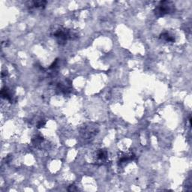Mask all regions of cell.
<instances>
[{
    "instance_id": "obj_4",
    "label": "cell",
    "mask_w": 192,
    "mask_h": 192,
    "mask_svg": "<svg viewBox=\"0 0 192 192\" xmlns=\"http://www.w3.org/2000/svg\"><path fill=\"white\" fill-rule=\"evenodd\" d=\"M135 159V155L131 152H122L120 153V159H119V164H126L129 161H133Z\"/></svg>"
},
{
    "instance_id": "obj_10",
    "label": "cell",
    "mask_w": 192,
    "mask_h": 192,
    "mask_svg": "<svg viewBox=\"0 0 192 192\" xmlns=\"http://www.w3.org/2000/svg\"><path fill=\"white\" fill-rule=\"evenodd\" d=\"M45 125H46V121L44 120H39L38 123H37L36 127L38 128V129H41V128H43Z\"/></svg>"
},
{
    "instance_id": "obj_11",
    "label": "cell",
    "mask_w": 192,
    "mask_h": 192,
    "mask_svg": "<svg viewBox=\"0 0 192 192\" xmlns=\"http://www.w3.org/2000/svg\"><path fill=\"white\" fill-rule=\"evenodd\" d=\"M77 190L78 189L77 187H76L74 185H69L68 188V191H77Z\"/></svg>"
},
{
    "instance_id": "obj_5",
    "label": "cell",
    "mask_w": 192,
    "mask_h": 192,
    "mask_svg": "<svg viewBox=\"0 0 192 192\" xmlns=\"http://www.w3.org/2000/svg\"><path fill=\"white\" fill-rule=\"evenodd\" d=\"M160 40L166 42V43H174L175 42V38L173 35H171L168 32H163L159 35Z\"/></svg>"
},
{
    "instance_id": "obj_3",
    "label": "cell",
    "mask_w": 192,
    "mask_h": 192,
    "mask_svg": "<svg viewBox=\"0 0 192 192\" xmlns=\"http://www.w3.org/2000/svg\"><path fill=\"white\" fill-rule=\"evenodd\" d=\"M97 157H96V161H95V164L96 165H102L104 164H105L107 161L108 159V154L107 151L105 150L104 149H99L97 152Z\"/></svg>"
},
{
    "instance_id": "obj_8",
    "label": "cell",
    "mask_w": 192,
    "mask_h": 192,
    "mask_svg": "<svg viewBox=\"0 0 192 192\" xmlns=\"http://www.w3.org/2000/svg\"><path fill=\"white\" fill-rule=\"evenodd\" d=\"M57 89L64 94H68L72 91V87H71L70 85H66L65 83H59L57 85Z\"/></svg>"
},
{
    "instance_id": "obj_9",
    "label": "cell",
    "mask_w": 192,
    "mask_h": 192,
    "mask_svg": "<svg viewBox=\"0 0 192 192\" xmlns=\"http://www.w3.org/2000/svg\"><path fill=\"white\" fill-rule=\"evenodd\" d=\"M44 140V137L41 135H35V137H33V139H32V143L35 146H38L41 144H42V142Z\"/></svg>"
},
{
    "instance_id": "obj_2",
    "label": "cell",
    "mask_w": 192,
    "mask_h": 192,
    "mask_svg": "<svg viewBox=\"0 0 192 192\" xmlns=\"http://www.w3.org/2000/svg\"><path fill=\"white\" fill-rule=\"evenodd\" d=\"M173 2L170 1H161L159 5L155 8L154 14L156 17H161L173 13L175 10Z\"/></svg>"
},
{
    "instance_id": "obj_1",
    "label": "cell",
    "mask_w": 192,
    "mask_h": 192,
    "mask_svg": "<svg viewBox=\"0 0 192 192\" xmlns=\"http://www.w3.org/2000/svg\"><path fill=\"white\" fill-rule=\"evenodd\" d=\"M52 35L56 38V41L60 45H64L69 40H75L78 38V34L72 29L60 27L56 29L52 33Z\"/></svg>"
},
{
    "instance_id": "obj_6",
    "label": "cell",
    "mask_w": 192,
    "mask_h": 192,
    "mask_svg": "<svg viewBox=\"0 0 192 192\" xmlns=\"http://www.w3.org/2000/svg\"><path fill=\"white\" fill-rule=\"evenodd\" d=\"M1 95H2V97L3 98L6 99V100L10 101L11 103H12V101H14L13 100V95H11V92L9 91V89H8L7 87H4V88L2 89Z\"/></svg>"
},
{
    "instance_id": "obj_12",
    "label": "cell",
    "mask_w": 192,
    "mask_h": 192,
    "mask_svg": "<svg viewBox=\"0 0 192 192\" xmlns=\"http://www.w3.org/2000/svg\"><path fill=\"white\" fill-rule=\"evenodd\" d=\"M57 63H58V59H56V60H55V61H54V62H53V64H52V65H50V69H52V68H55V67H56V65H57Z\"/></svg>"
},
{
    "instance_id": "obj_7",
    "label": "cell",
    "mask_w": 192,
    "mask_h": 192,
    "mask_svg": "<svg viewBox=\"0 0 192 192\" xmlns=\"http://www.w3.org/2000/svg\"><path fill=\"white\" fill-rule=\"evenodd\" d=\"M46 1H34L30 3V8H37V9H44L47 5Z\"/></svg>"
}]
</instances>
